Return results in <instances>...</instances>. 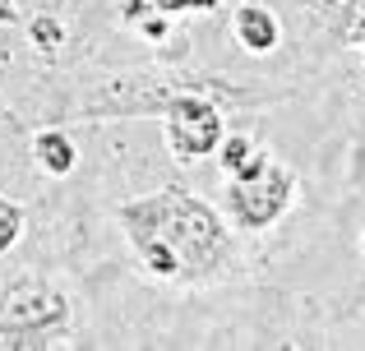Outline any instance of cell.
<instances>
[{
  "instance_id": "obj_1",
  "label": "cell",
  "mask_w": 365,
  "mask_h": 351,
  "mask_svg": "<svg viewBox=\"0 0 365 351\" xmlns=\"http://www.w3.org/2000/svg\"><path fill=\"white\" fill-rule=\"evenodd\" d=\"M120 226L139 254L143 273L153 278H190V273H213L227 259V231L208 204H199L190 189L171 185L139 204L120 208Z\"/></svg>"
},
{
  "instance_id": "obj_2",
  "label": "cell",
  "mask_w": 365,
  "mask_h": 351,
  "mask_svg": "<svg viewBox=\"0 0 365 351\" xmlns=\"http://www.w3.org/2000/svg\"><path fill=\"white\" fill-rule=\"evenodd\" d=\"M70 328V300L42 278H19L0 291V347H51Z\"/></svg>"
},
{
  "instance_id": "obj_3",
  "label": "cell",
  "mask_w": 365,
  "mask_h": 351,
  "mask_svg": "<svg viewBox=\"0 0 365 351\" xmlns=\"http://www.w3.org/2000/svg\"><path fill=\"white\" fill-rule=\"evenodd\" d=\"M292 189H296L292 172L268 162L259 176L232 180V189H227V213L236 217L241 231H264V226H273L277 217L292 208Z\"/></svg>"
},
{
  "instance_id": "obj_4",
  "label": "cell",
  "mask_w": 365,
  "mask_h": 351,
  "mask_svg": "<svg viewBox=\"0 0 365 351\" xmlns=\"http://www.w3.org/2000/svg\"><path fill=\"white\" fill-rule=\"evenodd\" d=\"M222 144V116L199 98H180L167 111V148L180 162H199Z\"/></svg>"
},
{
  "instance_id": "obj_5",
  "label": "cell",
  "mask_w": 365,
  "mask_h": 351,
  "mask_svg": "<svg viewBox=\"0 0 365 351\" xmlns=\"http://www.w3.org/2000/svg\"><path fill=\"white\" fill-rule=\"evenodd\" d=\"M232 28H236V42L255 56H268L277 46V19L268 14L264 5H241L236 19H232Z\"/></svg>"
},
{
  "instance_id": "obj_6",
  "label": "cell",
  "mask_w": 365,
  "mask_h": 351,
  "mask_svg": "<svg viewBox=\"0 0 365 351\" xmlns=\"http://www.w3.org/2000/svg\"><path fill=\"white\" fill-rule=\"evenodd\" d=\"M217 162H222V172L232 176V180H250V176H259V172L268 167V157L259 153V148L250 144L245 135H232V139L222 144V157H217Z\"/></svg>"
},
{
  "instance_id": "obj_7",
  "label": "cell",
  "mask_w": 365,
  "mask_h": 351,
  "mask_svg": "<svg viewBox=\"0 0 365 351\" xmlns=\"http://www.w3.org/2000/svg\"><path fill=\"white\" fill-rule=\"evenodd\" d=\"M33 153H37V162H42V172H51V176L74 172V144L61 130H42V135L33 139Z\"/></svg>"
},
{
  "instance_id": "obj_8",
  "label": "cell",
  "mask_w": 365,
  "mask_h": 351,
  "mask_svg": "<svg viewBox=\"0 0 365 351\" xmlns=\"http://www.w3.org/2000/svg\"><path fill=\"white\" fill-rule=\"evenodd\" d=\"M19 231H24V213H19V208L9 204L5 194H0V254H5L9 245L19 241Z\"/></svg>"
},
{
  "instance_id": "obj_9",
  "label": "cell",
  "mask_w": 365,
  "mask_h": 351,
  "mask_svg": "<svg viewBox=\"0 0 365 351\" xmlns=\"http://www.w3.org/2000/svg\"><path fill=\"white\" fill-rule=\"evenodd\" d=\"M33 42L37 46H42V51H56V46H61L65 42V28L61 23H56V19H33Z\"/></svg>"
},
{
  "instance_id": "obj_10",
  "label": "cell",
  "mask_w": 365,
  "mask_h": 351,
  "mask_svg": "<svg viewBox=\"0 0 365 351\" xmlns=\"http://www.w3.org/2000/svg\"><path fill=\"white\" fill-rule=\"evenodd\" d=\"M158 9H167V14H176V9H213L217 0H153Z\"/></svg>"
},
{
  "instance_id": "obj_11",
  "label": "cell",
  "mask_w": 365,
  "mask_h": 351,
  "mask_svg": "<svg viewBox=\"0 0 365 351\" xmlns=\"http://www.w3.org/2000/svg\"><path fill=\"white\" fill-rule=\"evenodd\" d=\"M361 259H365V241H361Z\"/></svg>"
},
{
  "instance_id": "obj_12",
  "label": "cell",
  "mask_w": 365,
  "mask_h": 351,
  "mask_svg": "<svg viewBox=\"0 0 365 351\" xmlns=\"http://www.w3.org/2000/svg\"><path fill=\"white\" fill-rule=\"evenodd\" d=\"M361 33H365V28H361Z\"/></svg>"
}]
</instances>
